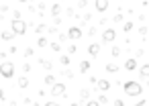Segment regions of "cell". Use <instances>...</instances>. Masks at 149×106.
<instances>
[{"instance_id":"cell-1","label":"cell","mask_w":149,"mask_h":106,"mask_svg":"<svg viewBox=\"0 0 149 106\" xmlns=\"http://www.w3.org/2000/svg\"><path fill=\"white\" fill-rule=\"evenodd\" d=\"M10 31H13L15 37H23L27 33V23L23 19H13L10 21Z\"/></svg>"},{"instance_id":"cell-2","label":"cell","mask_w":149,"mask_h":106,"mask_svg":"<svg viewBox=\"0 0 149 106\" xmlns=\"http://www.w3.org/2000/svg\"><path fill=\"white\" fill-rule=\"evenodd\" d=\"M123 90H125V94L127 96H141V92H143V86L139 84V82H125V86H123Z\"/></svg>"},{"instance_id":"cell-3","label":"cell","mask_w":149,"mask_h":106,"mask_svg":"<svg viewBox=\"0 0 149 106\" xmlns=\"http://www.w3.org/2000/svg\"><path fill=\"white\" fill-rule=\"evenodd\" d=\"M0 76H2L4 80H10L15 76V65L10 61H2L0 63Z\"/></svg>"},{"instance_id":"cell-4","label":"cell","mask_w":149,"mask_h":106,"mask_svg":"<svg viewBox=\"0 0 149 106\" xmlns=\"http://www.w3.org/2000/svg\"><path fill=\"white\" fill-rule=\"evenodd\" d=\"M63 94H65V84L63 82H55L51 86V96L55 98V96H63Z\"/></svg>"},{"instance_id":"cell-5","label":"cell","mask_w":149,"mask_h":106,"mask_svg":"<svg viewBox=\"0 0 149 106\" xmlns=\"http://www.w3.org/2000/svg\"><path fill=\"white\" fill-rule=\"evenodd\" d=\"M114 39H116V31L114 29H106L102 33V43H112Z\"/></svg>"},{"instance_id":"cell-6","label":"cell","mask_w":149,"mask_h":106,"mask_svg":"<svg viewBox=\"0 0 149 106\" xmlns=\"http://www.w3.org/2000/svg\"><path fill=\"white\" fill-rule=\"evenodd\" d=\"M68 39H72V41H76V39H80L82 37V29L80 27H70V31H68V35H65Z\"/></svg>"},{"instance_id":"cell-7","label":"cell","mask_w":149,"mask_h":106,"mask_svg":"<svg viewBox=\"0 0 149 106\" xmlns=\"http://www.w3.org/2000/svg\"><path fill=\"white\" fill-rule=\"evenodd\" d=\"M94 6L98 12H106L108 10V0H94Z\"/></svg>"},{"instance_id":"cell-8","label":"cell","mask_w":149,"mask_h":106,"mask_svg":"<svg viewBox=\"0 0 149 106\" xmlns=\"http://www.w3.org/2000/svg\"><path fill=\"white\" fill-rule=\"evenodd\" d=\"M96 88H98L100 92H108V90H110V82H108V80H96Z\"/></svg>"},{"instance_id":"cell-9","label":"cell","mask_w":149,"mask_h":106,"mask_svg":"<svg viewBox=\"0 0 149 106\" xmlns=\"http://www.w3.org/2000/svg\"><path fill=\"white\" fill-rule=\"evenodd\" d=\"M137 67H139V65H137V59H133V57H131V59H127V61H125V69H127V71H135Z\"/></svg>"},{"instance_id":"cell-10","label":"cell","mask_w":149,"mask_h":106,"mask_svg":"<svg viewBox=\"0 0 149 106\" xmlns=\"http://www.w3.org/2000/svg\"><path fill=\"white\" fill-rule=\"evenodd\" d=\"M88 53H90V57H96V55L100 53V45H98V43H92V45L88 47Z\"/></svg>"},{"instance_id":"cell-11","label":"cell","mask_w":149,"mask_h":106,"mask_svg":"<svg viewBox=\"0 0 149 106\" xmlns=\"http://www.w3.org/2000/svg\"><path fill=\"white\" fill-rule=\"evenodd\" d=\"M139 76L141 78H149V63H145V65L139 67Z\"/></svg>"},{"instance_id":"cell-12","label":"cell","mask_w":149,"mask_h":106,"mask_svg":"<svg viewBox=\"0 0 149 106\" xmlns=\"http://www.w3.org/2000/svg\"><path fill=\"white\" fill-rule=\"evenodd\" d=\"M15 35H13V31H2V33H0V39H2V41H10Z\"/></svg>"},{"instance_id":"cell-13","label":"cell","mask_w":149,"mask_h":106,"mask_svg":"<svg viewBox=\"0 0 149 106\" xmlns=\"http://www.w3.org/2000/svg\"><path fill=\"white\" fill-rule=\"evenodd\" d=\"M88 69H90V61H80V71L86 73Z\"/></svg>"},{"instance_id":"cell-14","label":"cell","mask_w":149,"mask_h":106,"mask_svg":"<svg viewBox=\"0 0 149 106\" xmlns=\"http://www.w3.org/2000/svg\"><path fill=\"white\" fill-rule=\"evenodd\" d=\"M106 71L108 73H114V71H118V65L116 63H106Z\"/></svg>"},{"instance_id":"cell-15","label":"cell","mask_w":149,"mask_h":106,"mask_svg":"<svg viewBox=\"0 0 149 106\" xmlns=\"http://www.w3.org/2000/svg\"><path fill=\"white\" fill-rule=\"evenodd\" d=\"M43 82H45L47 86H53L57 80H55V76H51V73H49V76H45V80H43Z\"/></svg>"},{"instance_id":"cell-16","label":"cell","mask_w":149,"mask_h":106,"mask_svg":"<svg viewBox=\"0 0 149 106\" xmlns=\"http://www.w3.org/2000/svg\"><path fill=\"white\" fill-rule=\"evenodd\" d=\"M19 86H21V90H25V88H29V80L23 76V78H19Z\"/></svg>"},{"instance_id":"cell-17","label":"cell","mask_w":149,"mask_h":106,"mask_svg":"<svg viewBox=\"0 0 149 106\" xmlns=\"http://www.w3.org/2000/svg\"><path fill=\"white\" fill-rule=\"evenodd\" d=\"M39 63H41L45 69H53V63H51V61H47V59H39Z\"/></svg>"},{"instance_id":"cell-18","label":"cell","mask_w":149,"mask_h":106,"mask_svg":"<svg viewBox=\"0 0 149 106\" xmlns=\"http://www.w3.org/2000/svg\"><path fill=\"white\" fill-rule=\"evenodd\" d=\"M59 12H61V6H59V4H53V6H51V15H53V17H57Z\"/></svg>"},{"instance_id":"cell-19","label":"cell","mask_w":149,"mask_h":106,"mask_svg":"<svg viewBox=\"0 0 149 106\" xmlns=\"http://www.w3.org/2000/svg\"><path fill=\"white\" fill-rule=\"evenodd\" d=\"M37 45H39V47H47V45H49V41H47L45 37H39V39H37Z\"/></svg>"},{"instance_id":"cell-20","label":"cell","mask_w":149,"mask_h":106,"mask_svg":"<svg viewBox=\"0 0 149 106\" xmlns=\"http://www.w3.org/2000/svg\"><path fill=\"white\" fill-rule=\"evenodd\" d=\"M59 63L61 65H70V55H61L59 57Z\"/></svg>"},{"instance_id":"cell-21","label":"cell","mask_w":149,"mask_h":106,"mask_svg":"<svg viewBox=\"0 0 149 106\" xmlns=\"http://www.w3.org/2000/svg\"><path fill=\"white\" fill-rule=\"evenodd\" d=\"M131 29H133V23H131V21H127V23L123 25V31H125V33H129Z\"/></svg>"},{"instance_id":"cell-22","label":"cell","mask_w":149,"mask_h":106,"mask_svg":"<svg viewBox=\"0 0 149 106\" xmlns=\"http://www.w3.org/2000/svg\"><path fill=\"white\" fill-rule=\"evenodd\" d=\"M110 55H112V57H118V55H120V47H112V49H110Z\"/></svg>"},{"instance_id":"cell-23","label":"cell","mask_w":149,"mask_h":106,"mask_svg":"<svg viewBox=\"0 0 149 106\" xmlns=\"http://www.w3.org/2000/svg\"><path fill=\"white\" fill-rule=\"evenodd\" d=\"M33 53H35V51H33V47H27L23 55H25V57H33Z\"/></svg>"},{"instance_id":"cell-24","label":"cell","mask_w":149,"mask_h":106,"mask_svg":"<svg viewBox=\"0 0 149 106\" xmlns=\"http://www.w3.org/2000/svg\"><path fill=\"white\" fill-rule=\"evenodd\" d=\"M82 106H100V104H98L96 100H88V102H84Z\"/></svg>"},{"instance_id":"cell-25","label":"cell","mask_w":149,"mask_h":106,"mask_svg":"<svg viewBox=\"0 0 149 106\" xmlns=\"http://www.w3.org/2000/svg\"><path fill=\"white\" fill-rule=\"evenodd\" d=\"M35 31H37V33H45V31H47V27H45V25H37V29H35Z\"/></svg>"},{"instance_id":"cell-26","label":"cell","mask_w":149,"mask_h":106,"mask_svg":"<svg viewBox=\"0 0 149 106\" xmlns=\"http://www.w3.org/2000/svg\"><path fill=\"white\" fill-rule=\"evenodd\" d=\"M51 49H53V51H61V45H59V43H51Z\"/></svg>"},{"instance_id":"cell-27","label":"cell","mask_w":149,"mask_h":106,"mask_svg":"<svg viewBox=\"0 0 149 106\" xmlns=\"http://www.w3.org/2000/svg\"><path fill=\"white\" fill-rule=\"evenodd\" d=\"M96 102H98V104H100V102H102V104H106V102H108V98H106V96H104V94H102V96H100V98H98V100H96Z\"/></svg>"},{"instance_id":"cell-28","label":"cell","mask_w":149,"mask_h":106,"mask_svg":"<svg viewBox=\"0 0 149 106\" xmlns=\"http://www.w3.org/2000/svg\"><path fill=\"white\" fill-rule=\"evenodd\" d=\"M80 94H82V98H84V100H88V96H90V92H88V90H82Z\"/></svg>"},{"instance_id":"cell-29","label":"cell","mask_w":149,"mask_h":106,"mask_svg":"<svg viewBox=\"0 0 149 106\" xmlns=\"http://www.w3.org/2000/svg\"><path fill=\"white\" fill-rule=\"evenodd\" d=\"M112 104H114V106H125V102H123V100H120V98H116V100H114V102H112Z\"/></svg>"},{"instance_id":"cell-30","label":"cell","mask_w":149,"mask_h":106,"mask_svg":"<svg viewBox=\"0 0 149 106\" xmlns=\"http://www.w3.org/2000/svg\"><path fill=\"white\" fill-rule=\"evenodd\" d=\"M86 4H88V0H80V2H78L80 8H86Z\"/></svg>"},{"instance_id":"cell-31","label":"cell","mask_w":149,"mask_h":106,"mask_svg":"<svg viewBox=\"0 0 149 106\" xmlns=\"http://www.w3.org/2000/svg\"><path fill=\"white\" fill-rule=\"evenodd\" d=\"M112 21H114V23H120V21H123V15H114V19H112Z\"/></svg>"},{"instance_id":"cell-32","label":"cell","mask_w":149,"mask_h":106,"mask_svg":"<svg viewBox=\"0 0 149 106\" xmlns=\"http://www.w3.org/2000/svg\"><path fill=\"white\" fill-rule=\"evenodd\" d=\"M23 71H25V73H29V71H31V65H29V63H25V65H23Z\"/></svg>"},{"instance_id":"cell-33","label":"cell","mask_w":149,"mask_h":106,"mask_svg":"<svg viewBox=\"0 0 149 106\" xmlns=\"http://www.w3.org/2000/svg\"><path fill=\"white\" fill-rule=\"evenodd\" d=\"M139 35H147V27H141L139 29Z\"/></svg>"},{"instance_id":"cell-34","label":"cell","mask_w":149,"mask_h":106,"mask_svg":"<svg viewBox=\"0 0 149 106\" xmlns=\"http://www.w3.org/2000/svg\"><path fill=\"white\" fill-rule=\"evenodd\" d=\"M61 73H63V76H65V78H72V71H70V69H63V71H61Z\"/></svg>"},{"instance_id":"cell-35","label":"cell","mask_w":149,"mask_h":106,"mask_svg":"<svg viewBox=\"0 0 149 106\" xmlns=\"http://www.w3.org/2000/svg\"><path fill=\"white\" fill-rule=\"evenodd\" d=\"M145 104H147V100H139V102H137V104H133V106H145Z\"/></svg>"},{"instance_id":"cell-36","label":"cell","mask_w":149,"mask_h":106,"mask_svg":"<svg viewBox=\"0 0 149 106\" xmlns=\"http://www.w3.org/2000/svg\"><path fill=\"white\" fill-rule=\"evenodd\" d=\"M45 106H61V104H57V102H45Z\"/></svg>"},{"instance_id":"cell-37","label":"cell","mask_w":149,"mask_h":106,"mask_svg":"<svg viewBox=\"0 0 149 106\" xmlns=\"http://www.w3.org/2000/svg\"><path fill=\"white\" fill-rule=\"evenodd\" d=\"M0 100H4V92H2V88H0Z\"/></svg>"},{"instance_id":"cell-38","label":"cell","mask_w":149,"mask_h":106,"mask_svg":"<svg viewBox=\"0 0 149 106\" xmlns=\"http://www.w3.org/2000/svg\"><path fill=\"white\" fill-rule=\"evenodd\" d=\"M70 106H80V104H76V102H74V104H70Z\"/></svg>"},{"instance_id":"cell-39","label":"cell","mask_w":149,"mask_h":106,"mask_svg":"<svg viewBox=\"0 0 149 106\" xmlns=\"http://www.w3.org/2000/svg\"><path fill=\"white\" fill-rule=\"evenodd\" d=\"M19 2H27V0H19Z\"/></svg>"},{"instance_id":"cell-40","label":"cell","mask_w":149,"mask_h":106,"mask_svg":"<svg viewBox=\"0 0 149 106\" xmlns=\"http://www.w3.org/2000/svg\"><path fill=\"white\" fill-rule=\"evenodd\" d=\"M2 2H4V0H2Z\"/></svg>"}]
</instances>
